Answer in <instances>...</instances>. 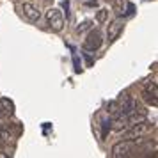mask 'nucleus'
Wrapping results in <instances>:
<instances>
[{
  "mask_svg": "<svg viewBox=\"0 0 158 158\" xmlns=\"http://www.w3.org/2000/svg\"><path fill=\"white\" fill-rule=\"evenodd\" d=\"M151 130H153V124L144 119V121H139L124 130V139H133L135 140V139H140V137L148 135Z\"/></svg>",
  "mask_w": 158,
  "mask_h": 158,
  "instance_id": "nucleus-1",
  "label": "nucleus"
},
{
  "mask_svg": "<svg viewBox=\"0 0 158 158\" xmlns=\"http://www.w3.org/2000/svg\"><path fill=\"white\" fill-rule=\"evenodd\" d=\"M133 151H135V140L133 139H126V140H121V142L114 144L110 156L112 158H126V156H131Z\"/></svg>",
  "mask_w": 158,
  "mask_h": 158,
  "instance_id": "nucleus-2",
  "label": "nucleus"
},
{
  "mask_svg": "<svg viewBox=\"0 0 158 158\" xmlns=\"http://www.w3.org/2000/svg\"><path fill=\"white\" fill-rule=\"evenodd\" d=\"M46 23L53 32H60L64 29V16H62V11L57 7H52L46 11Z\"/></svg>",
  "mask_w": 158,
  "mask_h": 158,
  "instance_id": "nucleus-3",
  "label": "nucleus"
},
{
  "mask_svg": "<svg viewBox=\"0 0 158 158\" xmlns=\"http://www.w3.org/2000/svg\"><path fill=\"white\" fill-rule=\"evenodd\" d=\"M101 43H103V37H101L100 30H91L89 36L85 37V41H84V50L96 52L101 46Z\"/></svg>",
  "mask_w": 158,
  "mask_h": 158,
  "instance_id": "nucleus-4",
  "label": "nucleus"
},
{
  "mask_svg": "<svg viewBox=\"0 0 158 158\" xmlns=\"http://www.w3.org/2000/svg\"><path fill=\"white\" fill-rule=\"evenodd\" d=\"M18 7H20L22 15L25 16L29 22H37V20L41 18V11H39V7H36L32 2H23V4L18 6Z\"/></svg>",
  "mask_w": 158,
  "mask_h": 158,
  "instance_id": "nucleus-5",
  "label": "nucleus"
},
{
  "mask_svg": "<svg viewBox=\"0 0 158 158\" xmlns=\"http://www.w3.org/2000/svg\"><path fill=\"white\" fill-rule=\"evenodd\" d=\"M119 105H121V112L123 115L126 114H131V112H135L137 108H139V105H137V101L130 96V94H123L121 98H119Z\"/></svg>",
  "mask_w": 158,
  "mask_h": 158,
  "instance_id": "nucleus-6",
  "label": "nucleus"
},
{
  "mask_svg": "<svg viewBox=\"0 0 158 158\" xmlns=\"http://www.w3.org/2000/svg\"><path fill=\"white\" fill-rule=\"evenodd\" d=\"M142 96H144V100L148 101L149 105L156 107V105H158V100H156V96H158L156 84H155V82H153V84H146V87H144V91H142Z\"/></svg>",
  "mask_w": 158,
  "mask_h": 158,
  "instance_id": "nucleus-7",
  "label": "nucleus"
},
{
  "mask_svg": "<svg viewBox=\"0 0 158 158\" xmlns=\"http://www.w3.org/2000/svg\"><path fill=\"white\" fill-rule=\"evenodd\" d=\"M123 22L121 20H114V22L108 25V29H107V41L108 43H114L117 37L121 36V32H123Z\"/></svg>",
  "mask_w": 158,
  "mask_h": 158,
  "instance_id": "nucleus-8",
  "label": "nucleus"
},
{
  "mask_svg": "<svg viewBox=\"0 0 158 158\" xmlns=\"http://www.w3.org/2000/svg\"><path fill=\"white\" fill-rule=\"evenodd\" d=\"M15 114V103L9 98H2L0 100V119H9Z\"/></svg>",
  "mask_w": 158,
  "mask_h": 158,
  "instance_id": "nucleus-9",
  "label": "nucleus"
},
{
  "mask_svg": "<svg viewBox=\"0 0 158 158\" xmlns=\"http://www.w3.org/2000/svg\"><path fill=\"white\" fill-rule=\"evenodd\" d=\"M107 114H108V117H110V119H115V117L123 115L119 101H110V103H108V105H107Z\"/></svg>",
  "mask_w": 158,
  "mask_h": 158,
  "instance_id": "nucleus-10",
  "label": "nucleus"
},
{
  "mask_svg": "<svg viewBox=\"0 0 158 158\" xmlns=\"http://www.w3.org/2000/svg\"><path fill=\"white\" fill-rule=\"evenodd\" d=\"M107 15H108L107 9H100V13H98V16H96V20H98L100 23H103L105 20H107Z\"/></svg>",
  "mask_w": 158,
  "mask_h": 158,
  "instance_id": "nucleus-11",
  "label": "nucleus"
},
{
  "mask_svg": "<svg viewBox=\"0 0 158 158\" xmlns=\"http://www.w3.org/2000/svg\"><path fill=\"white\" fill-rule=\"evenodd\" d=\"M91 25H93V23L91 22H84L82 23V25H78V27H77V32H84V30H87V29H91Z\"/></svg>",
  "mask_w": 158,
  "mask_h": 158,
  "instance_id": "nucleus-12",
  "label": "nucleus"
},
{
  "mask_svg": "<svg viewBox=\"0 0 158 158\" xmlns=\"http://www.w3.org/2000/svg\"><path fill=\"white\" fill-rule=\"evenodd\" d=\"M107 2H112V0H107Z\"/></svg>",
  "mask_w": 158,
  "mask_h": 158,
  "instance_id": "nucleus-13",
  "label": "nucleus"
}]
</instances>
